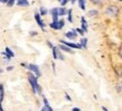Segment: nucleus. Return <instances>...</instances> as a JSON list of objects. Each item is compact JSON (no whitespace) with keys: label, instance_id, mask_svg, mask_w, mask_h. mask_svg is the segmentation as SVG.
I'll return each instance as SVG.
<instances>
[{"label":"nucleus","instance_id":"nucleus-16","mask_svg":"<svg viewBox=\"0 0 122 111\" xmlns=\"http://www.w3.org/2000/svg\"><path fill=\"white\" fill-rule=\"evenodd\" d=\"M5 53H6V54H7L9 57H14V55H15V54H14L13 52H11V49H10L9 47H6V51H5Z\"/></svg>","mask_w":122,"mask_h":111},{"label":"nucleus","instance_id":"nucleus-12","mask_svg":"<svg viewBox=\"0 0 122 111\" xmlns=\"http://www.w3.org/2000/svg\"><path fill=\"white\" fill-rule=\"evenodd\" d=\"M114 72H115V74H117V76H122V67L121 66H115L114 67Z\"/></svg>","mask_w":122,"mask_h":111},{"label":"nucleus","instance_id":"nucleus-28","mask_svg":"<svg viewBox=\"0 0 122 111\" xmlns=\"http://www.w3.org/2000/svg\"><path fill=\"white\" fill-rule=\"evenodd\" d=\"M43 102H44V106H50V104H49V102H48V100H46L45 98L43 99Z\"/></svg>","mask_w":122,"mask_h":111},{"label":"nucleus","instance_id":"nucleus-32","mask_svg":"<svg viewBox=\"0 0 122 111\" xmlns=\"http://www.w3.org/2000/svg\"><path fill=\"white\" fill-rule=\"evenodd\" d=\"M2 4H8V0H1Z\"/></svg>","mask_w":122,"mask_h":111},{"label":"nucleus","instance_id":"nucleus-38","mask_svg":"<svg viewBox=\"0 0 122 111\" xmlns=\"http://www.w3.org/2000/svg\"><path fill=\"white\" fill-rule=\"evenodd\" d=\"M119 1H122V0H119Z\"/></svg>","mask_w":122,"mask_h":111},{"label":"nucleus","instance_id":"nucleus-1","mask_svg":"<svg viewBox=\"0 0 122 111\" xmlns=\"http://www.w3.org/2000/svg\"><path fill=\"white\" fill-rule=\"evenodd\" d=\"M28 76V82L30 83V86H32V90H33V93H37V94H42V89L40 84L37 83V77L34 73L30 72L27 74Z\"/></svg>","mask_w":122,"mask_h":111},{"label":"nucleus","instance_id":"nucleus-22","mask_svg":"<svg viewBox=\"0 0 122 111\" xmlns=\"http://www.w3.org/2000/svg\"><path fill=\"white\" fill-rule=\"evenodd\" d=\"M40 15H42V16H44V15H46V9L44 8V7H41L40 8Z\"/></svg>","mask_w":122,"mask_h":111},{"label":"nucleus","instance_id":"nucleus-21","mask_svg":"<svg viewBox=\"0 0 122 111\" xmlns=\"http://www.w3.org/2000/svg\"><path fill=\"white\" fill-rule=\"evenodd\" d=\"M71 13H72V10L71 9H69L68 10V20H69V22H72V17H71Z\"/></svg>","mask_w":122,"mask_h":111},{"label":"nucleus","instance_id":"nucleus-23","mask_svg":"<svg viewBox=\"0 0 122 111\" xmlns=\"http://www.w3.org/2000/svg\"><path fill=\"white\" fill-rule=\"evenodd\" d=\"M58 57H59V58H60L61 61H63V60H65V57H63V55H62V54H61L60 49H59V53H58Z\"/></svg>","mask_w":122,"mask_h":111},{"label":"nucleus","instance_id":"nucleus-4","mask_svg":"<svg viewBox=\"0 0 122 111\" xmlns=\"http://www.w3.org/2000/svg\"><path fill=\"white\" fill-rule=\"evenodd\" d=\"M49 26H50L51 28H53V29H61V28L65 26V20H59V22H51Z\"/></svg>","mask_w":122,"mask_h":111},{"label":"nucleus","instance_id":"nucleus-27","mask_svg":"<svg viewBox=\"0 0 122 111\" xmlns=\"http://www.w3.org/2000/svg\"><path fill=\"white\" fill-rule=\"evenodd\" d=\"M92 2H94V4H101V0H91Z\"/></svg>","mask_w":122,"mask_h":111},{"label":"nucleus","instance_id":"nucleus-8","mask_svg":"<svg viewBox=\"0 0 122 111\" xmlns=\"http://www.w3.org/2000/svg\"><path fill=\"white\" fill-rule=\"evenodd\" d=\"M59 49H62L63 52H67V53H70V54H74V51L70 48L69 46H67L65 44H60V46H59Z\"/></svg>","mask_w":122,"mask_h":111},{"label":"nucleus","instance_id":"nucleus-2","mask_svg":"<svg viewBox=\"0 0 122 111\" xmlns=\"http://www.w3.org/2000/svg\"><path fill=\"white\" fill-rule=\"evenodd\" d=\"M106 13L109 16H112V17H117L119 13V8L117 6H109L106 8Z\"/></svg>","mask_w":122,"mask_h":111},{"label":"nucleus","instance_id":"nucleus-14","mask_svg":"<svg viewBox=\"0 0 122 111\" xmlns=\"http://www.w3.org/2000/svg\"><path fill=\"white\" fill-rule=\"evenodd\" d=\"M80 45L83 46L84 49H85V48H87V38L83 37V38L80 39Z\"/></svg>","mask_w":122,"mask_h":111},{"label":"nucleus","instance_id":"nucleus-35","mask_svg":"<svg viewBox=\"0 0 122 111\" xmlns=\"http://www.w3.org/2000/svg\"><path fill=\"white\" fill-rule=\"evenodd\" d=\"M75 1H76V0H71V4H75Z\"/></svg>","mask_w":122,"mask_h":111},{"label":"nucleus","instance_id":"nucleus-31","mask_svg":"<svg viewBox=\"0 0 122 111\" xmlns=\"http://www.w3.org/2000/svg\"><path fill=\"white\" fill-rule=\"evenodd\" d=\"M71 111H80V109H79V108H74Z\"/></svg>","mask_w":122,"mask_h":111},{"label":"nucleus","instance_id":"nucleus-7","mask_svg":"<svg viewBox=\"0 0 122 111\" xmlns=\"http://www.w3.org/2000/svg\"><path fill=\"white\" fill-rule=\"evenodd\" d=\"M35 20L37 22L39 26L41 27V28H42V30L44 31V27H45V24L42 22V19H41V16H40V13H35Z\"/></svg>","mask_w":122,"mask_h":111},{"label":"nucleus","instance_id":"nucleus-24","mask_svg":"<svg viewBox=\"0 0 122 111\" xmlns=\"http://www.w3.org/2000/svg\"><path fill=\"white\" fill-rule=\"evenodd\" d=\"M14 4H15V0H8V4H7V6H8V7H11Z\"/></svg>","mask_w":122,"mask_h":111},{"label":"nucleus","instance_id":"nucleus-20","mask_svg":"<svg viewBox=\"0 0 122 111\" xmlns=\"http://www.w3.org/2000/svg\"><path fill=\"white\" fill-rule=\"evenodd\" d=\"M41 111H53V109L50 106H44L42 109H41Z\"/></svg>","mask_w":122,"mask_h":111},{"label":"nucleus","instance_id":"nucleus-15","mask_svg":"<svg viewBox=\"0 0 122 111\" xmlns=\"http://www.w3.org/2000/svg\"><path fill=\"white\" fill-rule=\"evenodd\" d=\"M52 52H53V58H59L58 57V53H59V47H53L52 48Z\"/></svg>","mask_w":122,"mask_h":111},{"label":"nucleus","instance_id":"nucleus-37","mask_svg":"<svg viewBox=\"0 0 122 111\" xmlns=\"http://www.w3.org/2000/svg\"><path fill=\"white\" fill-rule=\"evenodd\" d=\"M59 1H62V0H59Z\"/></svg>","mask_w":122,"mask_h":111},{"label":"nucleus","instance_id":"nucleus-17","mask_svg":"<svg viewBox=\"0 0 122 111\" xmlns=\"http://www.w3.org/2000/svg\"><path fill=\"white\" fill-rule=\"evenodd\" d=\"M97 13H98L97 10H89V11H88V16H89V17H94Z\"/></svg>","mask_w":122,"mask_h":111},{"label":"nucleus","instance_id":"nucleus-18","mask_svg":"<svg viewBox=\"0 0 122 111\" xmlns=\"http://www.w3.org/2000/svg\"><path fill=\"white\" fill-rule=\"evenodd\" d=\"M78 4L83 10H85V0H78Z\"/></svg>","mask_w":122,"mask_h":111},{"label":"nucleus","instance_id":"nucleus-25","mask_svg":"<svg viewBox=\"0 0 122 111\" xmlns=\"http://www.w3.org/2000/svg\"><path fill=\"white\" fill-rule=\"evenodd\" d=\"M75 30H76V31H78L80 35H84V34H85V31H84L81 28H77V29H75Z\"/></svg>","mask_w":122,"mask_h":111},{"label":"nucleus","instance_id":"nucleus-3","mask_svg":"<svg viewBox=\"0 0 122 111\" xmlns=\"http://www.w3.org/2000/svg\"><path fill=\"white\" fill-rule=\"evenodd\" d=\"M28 68L30 70V72L34 73L35 75H36V77H40L41 76V72H40V68L37 65L35 64H28Z\"/></svg>","mask_w":122,"mask_h":111},{"label":"nucleus","instance_id":"nucleus-34","mask_svg":"<svg viewBox=\"0 0 122 111\" xmlns=\"http://www.w3.org/2000/svg\"><path fill=\"white\" fill-rule=\"evenodd\" d=\"M102 109H103V111H109V110H107V109H106L105 107H102Z\"/></svg>","mask_w":122,"mask_h":111},{"label":"nucleus","instance_id":"nucleus-13","mask_svg":"<svg viewBox=\"0 0 122 111\" xmlns=\"http://www.w3.org/2000/svg\"><path fill=\"white\" fill-rule=\"evenodd\" d=\"M4 97H5L4 85H2V84H0V101H1V102L4 101Z\"/></svg>","mask_w":122,"mask_h":111},{"label":"nucleus","instance_id":"nucleus-6","mask_svg":"<svg viewBox=\"0 0 122 111\" xmlns=\"http://www.w3.org/2000/svg\"><path fill=\"white\" fill-rule=\"evenodd\" d=\"M51 15H52V18H53V22H59V20H58V16H59V8H53L52 10H51Z\"/></svg>","mask_w":122,"mask_h":111},{"label":"nucleus","instance_id":"nucleus-30","mask_svg":"<svg viewBox=\"0 0 122 111\" xmlns=\"http://www.w3.org/2000/svg\"><path fill=\"white\" fill-rule=\"evenodd\" d=\"M65 97H66V99H67L68 101H71V98H70V97H69V95H68V94H67V93L65 94Z\"/></svg>","mask_w":122,"mask_h":111},{"label":"nucleus","instance_id":"nucleus-29","mask_svg":"<svg viewBox=\"0 0 122 111\" xmlns=\"http://www.w3.org/2000/svg\"><path fill=\"white\" fill-rule=\"evenodd\" d=\"M68 1H69V0H62V1H61V4H62V6H65V4H67Z\"/></svg>","mask_w":122,"mask_h":111},{"label":"nucleus","instance_id":"nucleus-19","mask_svg":"<svg viewBox=\"0 0 122 111\" xmlns=\"http://www.w3.org/2000/svg\"><path fill=\"white\" fill-rule=\"evenodd\" d=\"M66 13H68V11H67L63 7H62V8H59V16H63V15H66Z\"/></svg>","mask_w":122,"mask_h":111},{"label":"nucleus","instance_id":"nucleus-5","mask_svg":"<svg viewBox=\"0 0 122 111\" xmlns=\"http://www.w3.org/2000/svg\"><path fill=\"white\" fill-rule=\"evenodd\" d=\"M61 44H65V45H67V46H69L70 48H78V49H80V48H83V46H81L80 44L69 43V42H66V40H61Z\"/></svg>","mask_w":122,"mask_h":111},{"label":"nucleus","instance_id":"nucleus-26","mask_svg":"<svg viewBox=\"0 0 122 111\" xmlns=\"http://www.w3.org/2000/svg\"><path fill=\"white\" fill-rule=\"evenodd\" d=\"M118 54H119V56L122 58V46H120V48H119V51H118Z\"/></svg>","mask_w":122,"mask_h":111},{"label":"nucleus","instance_id":"nucleus-10","mask_svg":"<svg viewBox=\"0 0 122 111\" xmlns=\"http://www.w3.org/2000/svg\"><path fill=\"white\" fill-rule=\"evenodd\" d=\"M17 4L19 7H28L30 2L27 0H17Z\"/></svg>","mask_w":122,"mask_h":111},{"label":"nucleus","instance_id":"nucleus-9","mask_svg":"<svg viewBox=\"0 0 122 111\" xmlns=\"http://www.w3.org/2000/svg\"><path fill=\"white\" fill-rule=\"evenodd\" d=\"M66 36L70 39H75L76 38V36H77V31H76L75 29L74 30H69L68 33H66Z\"/></svg>","mask_w":122,"mask_h":111},{"label":"nucleus","instance_id":"nucleus-36","mask_svg":"<svg viewBox=\"0 0 122 111\" xmlns=\"http://www.w3.org/2000/svg\"><path fill=\"white\" fill-rule=\"evenodd\" d=\"M0 110H1V111H5V110H4V108H2V107L0 108Z\"/></svg>","mask_w":122,"mask_h":111},{"label":"nucleus","instance_id":"nucleus-33","mask_svg":"<svg viewBox=\"0 0 122 111\" xmlns=\"http://www.w3.org/2000/svg\"><path fill=\"white\" fill-rule=\"evenodd\" d=\"M13 66H8V67H7V70H8V71H11V70H13Z\"/></svg>","mask_w":122,"mask_h":111},{"label":"nucleus","instance_id":"nucleus-11","mask_svg":"<svg viewBox=\"0 0 122 111\" xmlns=\"http://www.w3.org/2000/svg\"><path fill=\"white\" fill-rule=\"evenodd\" d=\"M81 29L86 33L87 31V29H88V26H87V22H86V19H85V17H81Z\"/></svg>","mask_w":122,"mask_h":111}]
</instances>
